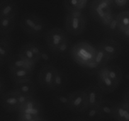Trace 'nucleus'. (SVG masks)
I'll return each mask as SVG.
<instances>
[{"instance_id":"nucleus-12","label":"nucleus","mask_w":129,"mask_h":121,"mask_svg":"<svg viewBox=\"0 0 129 121\" xmlns=\"http://www.w3.org/2000/svg\"><path fill=\"white\" fill-rule=\"evenodd\" d=\"M88 100V107L99 106L103 100V92L98 86L91 85L84 89Z\"/></svg>"},{"instance_id":"nucleus-20","label":"nucleus","mask_w":129,"mask_h":121,"mask_svg":"<svg viewBox=\"0 0 129 121\" xmlns=\"http://www.w3.org/2000/svg\"><path fill=\"white\" fill-rule=\"evenodd\" d=\"M68 77L64 73L56 68L54 73V83H53V91L57 92L66 89L68 84Z\"/></svg>"},{"instance_id":"nucleus-28","label":"nucleus","mask_w":129,"mask_h":121,"mask_svg":"<svg viewBox=\"0 0 129 121\" xmlns=\"http://www.w3.org/2000/svg\"><path fill=\"white\" fill-rule=\"evenodd\" d=\"M71 47V42L69 40H68L59 45L57 47V49L53 52V53L59 56L66 57L70 53Z\"/></svg>"},{"instance_id":"nucleus-4","label":"nucleus","mask_w":129,"mask_h":121,"mask_svg":"<svg viewBox=\"0 0 129 121\" xmlns=\"http://www.w3.org/2000/svg\"><path fill=\"white\" fill-rule=\"evenodd\" d=\"M32 97H35L24 95L16 92L15 89H13L3 93L0 98V104L5 110L18 112L21 106L29 98Z\"/></svg>"},{"instance_id":"nucleus-9","label":"nucleus","mask_w":129,"mask_h":121,"mask_svg":"<svg viewBox=\"0 0 129 121\" xmlns=\"http://www.w3.org/2000/svg\"><path fill=\"white\" fill-rule=\"evenodd\" d=\"M97 47L102 50L110 60L117 58L122 52L121 44L113 39H105L98 43Z\"/></svg>"},{"instance_id":"nucleus-37","label":"nucleus","mask_w":129,"mask_h":121,"mask_svg":"<svg viewBox=\"0 0 129 121\" xmlns=\"http://www.w3.org/2000/svg\"><path fill=\"white\" fill-rule=\"evenodd\" d=\"M35 121H48L46 119V118H44V117H40V118H37V120H35Z\"/></svg>"},{"instance_id":"nucleus-13","label":"nucleus","mask_w":129,"mask_h":121,"mask_svg":"<svg viewBox=\"0 0 129 121\" xmlns=\"http://www.w3.org/2000/svg\"><path fill=\"white\" fill-rule=\"evenodd\" d=\"M34 71L24 68H9V74L14 83H21L32 79Z\"/></svg>"},{"instance_id":"nucleus-21","label":"nucleus","mask_w":129,"mask_h":121,"mask_svg":"<svg viewBox=\"0 0 129 121\" xmlns=\"http://www.w3.org/2000/svg\"><path fill=\"white\" fill-rule=\"evenodd\" d=\"M103 67L108 76L117 86H119L122 82L123 76L120 68L114 64H107Z\"/></svg>"},{"instance_id":"nucleus-18","label":"nucleus","mask_w":129,"mask_h":121,"mask_svg":"<svg viewBox=\"0 0 129 121\" xmlns=\"http://www.w3.org/2000/svg\"><path fill=\"white\" fill-rule=\"evenodd\" d=\"M14 89L21 94L29 97H35L36 94V87L33 79L21 83H15Z\"/></svg>"},{"instance_id":"nucleus-23","label":"nucleus","mask_w":129,"mask_h":121,"mask_svg":"<svg viewBox=\"0 0 129 121\" xmlns=\"http://www.w3.org/2000/svg\"><path fill=\"white\" fill-rule=\"evenodd\" d=\"M16 22V16L0 17V33L7 35L14 29Z\"/></svg>"},{"instance_id":"nucleus-29","label":"nucleus","mask_w":129,"mask_h":121,"mask_svg":"<svg viewBox=\"0 0 129 121\" xmlns=\"http://www.w3.org/2000/svg\"><path fill=\"white\" fill-rule=\"evenodd\" d=\"M64 6L67 11H78L79 0H64Z\"/></svg>"},{"instance_id":"nucleus-32","label":"nucleus","mask_w":129,"mask_h":121,"mask_svg":"<svg viewBox=\"0 0 129 121\" xmlns=\"http://www.w3.org/2000/svg\"><path fill=\"white\" fill-rule=\"evenodd\" d=\"M129 4V0H113V6L118 8H123Z\"/></svg>"},{"instance_id":"nucleus-2","label":"nucleus","mask_w":129,"mask_h":121,"mask_svg":"<svg viewBox=\"0 0 129 121\" xmlns=\"http://www.w3.org/2000/svg\"><path fill=\"white\" fill-rule=\"evenodd\" d=\"M20 26L26 34L34 37H39L46 31V23L39 15L26 13L20 20Z\"/></svg>"},{"instance_id":"nucleus-14","label":"nucleus","mask_w":129,"mask_h":121,"mask_svg":"<svg viewBox=\"0 0 129 121\" xmlns=\"http://www.w3.org/2000/svg\"><path fill=\"white\" fill-rule=\"evenodd\" d=\"M9 68H24L34 71L36 64L25 59L19 54L12 55L8 61Z\"/></svg>"},{"instance_id":"nucleus-16","label":"nucleus","mask_w":129,"mask_h":121,"mask_svg":"<svg viewBox=\"0 0 129 121\" xmlns=\"http://www.w3.org/2000/svg\"><path fill=\"white\" fill-rule=\"evenodd\" d=\"M113 118L117 121H129V104L125 102L115 103Z\"/></svg>"},{"instance_id":"nucleus-15","label":"nucleus","mask_w":129,"mask_h":121,"mask_svg":"<svg viewBox=\"0 0 129 121\" xmlns=\"http://www.w3.org/2000/svg\"><path fill=\"white\" fill-rule=\"evenodd\" d=\"M71 92L66 89L55 92L53 97V102L57 108L62 110H69V100Z\"/></svg>"},{"instance_id":"nucleus-7","label":"nucleus","mask_w":129,"mask_h":121,"mask_svg":"<svg viewBox=\"0 0 129 121\" xmlns=\"http://www.w3.org/2000/svg\"><path fill=\"white\" fill-rule=\"evenodd\" d=\"M88 108V100L84 89L71 92L69 110L75 113H83Z\"/></svg>"},{"instance_id":"nucleus-5","label":"nucleus","mask_w":129,"mask_h":121,"mask_svg":"<svg viewBox=\"0 0 129 121\" xmlns=\"http://www.w3.org/2000/svg\"><path fill=\"white\" fill-rule=\"evenodd\" d=\"M113 0H93L89 6L92 17L100 23L109 14L112 13Z\"/></svg>"},{"instance_id":"nucleus-6","label":"nucleus","mask_w":129,"mask_h":121,"mask_svg":"<svg viewBox=\"0 0 129 121\" xmlns=\"http://www.w3.org/2000/svg\"><path fill=\"white\" fill-rule=\"evenodd\" d=\"M45 42L51 52H54L59 45L69 40L66 32L58 27L52 28L45 34Z\"/></svg>"},{"instance_id":"nucleus-25","label":"nucleus","mask_w":129,"mask_h":121,"mask_svg":"<svg viewBox=\"0 0 129 121\" xmlns=\"http://www.w3.org/2000/svg\"><path fill=\"white\" fill-rule=\"evenodd\" d=\"M110 60H111L110 58L102 50L98 49L96 47L95 57H94V63L96 66L97 69H99L102 67L108 64Z\"/></svg>"},{"instance_id":"nucleus-10","label":"nucleus","mask_w":129,"mask_h":121,"mask_svg":"<svg viewBox=\"0 0 129 121\" xmlns=\"http://www.w3.org/2000/svg\"><path fill=\"white\" fill-rule=\"evenodd\" d=\"M97 80L98 86L103 93H112L118 87L108 76L103 67L97 70Z\"/></svg>"},{"instance_id":"nucleus-19","label":"nucleus","mask_w":129,"mask_h":121,"mask_svg":"<svg viewBox=\"0 0 129 121\" xmlns=\"http://www.w3.org/2000/svg\"><path fill=\"white\" fill-rule=\"evenodd\" d=\"M115 105L113 102L103 99L98 106L102 119L110 120L113 118Z\"/></svg>"},{"instance_id":"nucleus-35","label":"nucleus","mask_w":129,"mask_h":121,"mask_svg":"<svg viewBox=\"0 0 129 121\" xmlns=\"http://www.w3.org/2000/svg\"><path fill=\"white\" fill-rule=\"evenodd\" d=\"M123 101L129 104V89L126 92L124 95V98H123Z\"/></svg>"},{"instance_id":"nucleus-36","label":"nucleus","mask_w":129,"mask_h":121,"mask_svg":"<svg viewBox=\"0 0 129 121\" xmlns=\"http://www.w3.org/2000/svg\"><path fill=\"white\" fill-rule=\"evenodd\" d=\"M69 121H87V120L84 118V117H74V118H73Z\"/></svg>"},{"instance_id":"nucleus-11","label":"nucleus","mask_w":129,"mask_h":121,"mask_svg":"<svg viewBox=\"0 0 129 121\" xmlns=\"http://www.w3.org/2000/svg\"><path fill=\"white\" fill-rule=\"evenodd\" d=\"M18 112L27 113L37 117H42L43 107L35 97H32L29 98L21 106Z\"/></svg>"},{"instance_id":"nucleus-34","label":"nucleus","mask_w":129,"mask_h":121,"mask_svg":"<svg viewBox=\"0 0 129 121\" xmlns=\"http://www.w3.org/2000/svg\"><path fill=\"white\" fill-rule=\"evenodd\" d=\"M5 87H6V83L5 79L1 76H0V95L4 93Z\"/></svg>"},{"instance_id":"nucleus-31","label":"nucleus","mask_w":129,"mask_h":121,"mask_svg":"<svg viewBox=\"0 0 129 121\" xmlns=\"http://www.w3.org/2000/svg\"><path fill=\"white\" fill-rule=\"evenodd\" d=\"M50 59H51V57H50L49 52L42 47L39 62H41V63H44V64H47L48 62L50 61Z\"/></svg>"},{"instance_id":"nucleus-24","label":"nucleus","mask_w":129,"mask_h":121,"mask_svg":"<svg viewBox=\"0 0 129 121\" xmlns=\"http://www.w3.org/2000/svg\"><path fill=\"white\" fill-rule=\"evenodd\" d=\"M83 113L84 118L87 121H100L102 120L98 106L89 107Z\"/></svg>"},{"instance_id":"nucleus-30","label":"nucleus","mask_w":129,"mask_h":121,"mask_svg":"<svg viewBox=\"0 0 129 121\" xmlns=\"http://www.w3.org/2000/svg\"><path fill=\"white\" fill-rule=\"evenodd\" d=\"M29 47H30L31 50L34 52V55H35V57H36L38 63L39 62V59H40V52H41L42 46H40L39 44L34 42H31L28 43Z\"/></svg>"},{"instance_id":"nucleus-3","label":"nucleus","mask_w":129,"mask_h":121,"mask_svg":"<svg viewBox=\"0 0 129 121\" xmlns=\"http://www.w3.org/2000/svg\"><path fill=\"white\" fill-rule=\"evenodd\" d=\"M87 19L83 11H69L65 18L66 31L73 36H78L84 32Z\"/></svg>"},{"instance_id":"nucleus-33","label":"nucleus","mask_w":129,"mask_h":121,"mask_svg":"<svg viewBox=\"0 0 129 121\" xmlns=\"http://www.w3.org/2000/svg\"><path fill=\"white\" fill-rule=\"evenodd\" d=\"M90 0H79V6H78V11H83L88 6Z\"/></svg>"},{"instance_id":"nucleus-27","label":"nucleus","mask_w":129,"mask_h":121,"mask_svg":"<svg viewBox=\"0 0 129 121\" xmlns=\"http://www.w3.org/2000/svg\"><path fill=\"white\" fill-rule=\"evenodd\" d=\"M18 54L21 55V56L25 57V59H28V60H30V61L34 62L35 64L38 63L37 60L34 52H33L32 50H31L30 47H29L28 43L23 45L20 48Z\"/></svg>"},{"instance_id":"nucleus-17","label":"nucleus","mask_w":129,"mask_h":121,"mask_svg":"<svg viewBox=\"0 0 129 121\" xmlns=\"http://www.w3.org/2000/svg\"><path fill=\"white\" fill-rule=\"evenodd\" d=\"M17 12V5L13 0H5L0 3V17L16 16Z\"/></svg>"},{"instance_id":"nucleus-1","label":"nucleus","mask_w":129,"mask_h":121,"mask_svg":"<svg viewBox=\"0 0 129 121\" xmlns=\"http://www.w3.org/2000/svg\"><path fill=\"white\" fill-rule=\"evenodd\" d=\"M96 47L86 41H80L71 45L69 54L76 63L83 68L98 70L94 63Z\"/></svg>"},{"instance_id":"nucleus-26","label":"nucleus","mask_w":129,"mask_h":121,"mask_svg":"<svg viewBox=\"0 0 129 121\" xmlns=\"http://www.w3.org/2000/svg\"><path fill=\"white\" fill-rule=\"evenodd\" d=\"M118 25V32H122L129 27V11H125L117 15Z\"/></svg>"},{"instance_id":"nucleus-8","label":"nucleus","mask_w":129,"mask_h":121,"mask_svg":"<svg viewBox=\"0 0 129 121\" xmlns=\"http://www.w3.org/2000/svg\"><path fill=\"white\" fill-rule=\"evenodd\" d=\"M56 67L50 64H44L38 74V81L43 88L47 90H53L54 73Z\"/></svg>"},{"instance_id":"nucleus-22","label":"nucleus","mask_w":129,"mask_h":121,"mask_svg":"<svg viewBox=\"0 0 129 121\" xmlns=\"http://www.w3.org/2000/svg\"><path fill=\"white\" fill-rule=\"evenodd\" d=\"M12 55L10 42L5 38L0 39V60L3 63L8 62Z\"/></svg>"},{"instance_id":"nucleus-38","label":"nucleus","mask_w":129,"mask_h":121,"mask_svg":"<svg viewBox=\"0 0 129 121\" xmlns=\"http://www.w3.org/2000/svg\"><path fill=\"white\" fill-rule=\"evenodd\" d=\"M2 63H2V62H1V60H0V66H1V64H2Z\"/></svg>"}]
</instances>
